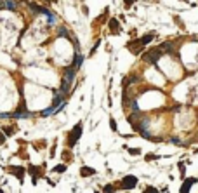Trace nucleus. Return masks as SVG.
Listing matches in <instances>:
<instances>
[{
    "instance_id": "15",
    "label": "nucleus",
    "mask_w": 198,
    "mask_h": 193,
    "mask_svg": "<svg viewBox=\"0 0 198 193\" xmlns=\"http://www.w3.org/2000/svg\"><path fill=\"white\" fill-rule=\"evenodd\" d=\"M6 139H7V136L4 134L2 131H0V146H4V145H6Z\"/></svg>"
},
{
    "instance_id": "18",
    "label": "nucleus",
    "mask_w": 198,
    "mask_h": 193,
    "mask_svg": "<svg viewBox=\"0 0 198 193\" xmlns=\"http://www.w3.org/2000/svg\"><path fill=\"white\" fill-rule=\"evenodd\" d=\"M59 35H63V37H68V32H66L64 28H59Z\"/></svg>"
},
{
    "instance_id": "4",
    "label": "nucleus",
    "mask_w": 198,
    "mask_h": 193,
    "mask_svg": "<svg viewBox=\"0 0 198 193\" xmlns=\"http://www.w3.org/2000/svg\"><path fill=\"white\" fill-rule=\"evenodd\" d=\"M9 172H11L12 176H16L19 181L23 183V179H24V174H26V167H21V165H12L9 167Z\"/></svg>"
},
{
    "instance_id": "21",
    "label": "nucleus",
    "mask_w": 198,
    "mask_h": 193,
    "mask_svg": "<svg viewBox=\"0 0 198 193\" xmlns=\"http://www.w3.org/2000/svg\"><path fill=\"white\" fill-rule=\"evenodd\" d=\"M47 2H58V0H47Z\"/></svg>"
},
{
    "instance_id": "10",
    "label": "nucleus",
    "mask_w": 198,
    "mask_h": 193,
    "mask_svg": "<svg viewBox=\"0 0 198 193\" xmlns=\"http://www.w3.org/2000/svg\"><path fill=\"white\" fill-rule=\"evenodd\" d=\"M153 33H148V35H144V37H141V38H137V40H139V44L141 45H143V47H144V45H148V44L151 42V40H153Z\"/></svg>"
},
{
    "instance_id": "8",
    "label": "nucleus",
    "mask_w": 198,
    "mask_h": 193,
    "mask_svg": "<svg viewBox=\"0 0 198 193\" xmlns=\"http://www.w3.org/2000/svg\"><path fill=\"white\" fill-rule=\"evenodd\" d=\"M94 174H96V171L91 169V167H87V165L80 167V176L82 177H89V176H94Z\"/></svg>"
},
{
    "instance_id": "11",
    "label": "nucleus",
    "mask_w": 198,
    "mask_h": 193,
    "mask_svg": "<svg viewBox=\"0 0 198 193\" xmlns=\"http://www.w3.org/2000/svg\"><path fill=\"white\" fill-rule=\"evenodd\" d=\"M54 172H58V174H63V172H66V164H58V165L52 169Z\"/></svg>"
},
{
    "instance_id": "13",
    "label": "nucleus",
    "mask_w": 198,
    "mask_h": 193,
    "mask_svg": "<svg viewBox=\"0 0 198 193\" xmlns=\"http://www.w3.org/2000/svg\"><path fill=\"white\" fill-rule=\"evenodd\" d=\"M143 193H158V190H156L155 186H148V188H144V191Z\"/></svg>"
},
{
    "instance_id": "7",
    "label": "nucleus",
    "mask_w": 198,
    "mask_h": 193,
    "mask_svg": "<svg viewBox=\"0 0 198 193\" xmlns=\"http://www.w3.org/2000/svg\"><path fill=\"white\" fill-rule=\"evenodd\" d=\"M108 25H110V32H111L113 35H118V33L122 32V26H120V23H118L115 17H113V19H110V23H108Z\"/></svg>"
},
{
    "instance_id": "20",
    "label": "nucleus",
    "mask_w": 198,
    "mask_h": 193,
    "mask_svg": "<svg viewBox=\"0 0 198 193\" xmlns=\"http://www.w3.org/2000/svg\"><path fill=\"white\" fill-rule=\"evenodd\" d=\"M155 158H156V155H148L146 157V160H155Z\"/></svg>"
},
{
    "instance_id": "1",
    "label": "nucleus",
    "mask_w": 198,
    "mask_h": 193,
    "mask_svg": "<svg viewBox=\"0 0 198 193\" xmlns=\"http://www.w3.org/2000/svg\"><path fill=\"white\" fill-rule=\"evenodd\" d=\"M82 132H84V127H82V122H78L75 127L70 131V134H68V139H66V145L70 146V148H73V146L78 143V139H80Z\"/></svg>"
},
{
    "instance_id": "22",
    "label": "nucleus",
    "mask_w": 198,
    "mask_h": 193,
    "mask_svg": "<svg viewBox=\"0 0 198 193\" xmlns=\"http://www.w3.org/2000/svg\"><path fill=\"white\" fill-rule=\"evenodd\" d=\"M0 193H4V190H0Z\"/></svg>"
},
{
    "instance_id": "14",
    "label": "nucleus",
    "mask_w": 198,
    "mask_h": 193,
    "mask_svg": "<svg viewBox=\"0 0 198 193\" xmlns=\"http://www.w3.org/2000/svg\"><path fill=\"white\" fill-rule=\"evenodd\" d=\"M129 153H130V155H139V153H141V150H139V148H129Z\"/></svg>"
},
{
    "instance_id": "2",
    "label": "nucleus",
    "mask_w": 198,
    "mask_h": 193,
    "mask_svg": "<svg viewBox=\"0 0 198 193\" xmlns=\"http://www.w3.org/2000/svg\"><path fill=\"white\" fill-rule=\"evenodd\" d=\"M162 56H163V51H162L160 47H153V49H150V51L143 56V59H144L146 63L155 64V63H158V59H160Z\"/></svg>"
},
{
    "instance_id": "3",
    "label": "nucleus",
    "mask_w": 198,
    "mask_h": 193,
    "mask_svg": "<svg viewBox=\"0 0 198 193\" xmlns=\"http://www.w3.org/2000/svg\"><path fill=\"white\" fill-rule=\"evenodd\" d=\"M136 186H137V177L136 176H125L120 183V188H123V190H132Z\"/></svg>"
},
{
    "instance_id": "17",
    "label": "nucleus",
    "mask_w": 198,
    "mask_h": 193,
    "mask_svg": "<svg viewBox=\"0 0 198 193\" xmlns=\"http://www.w3.org/2000/svg\"><path fill=\"white\" fill-rule=\"evenodd\" d=\"M63 153H64V160H70V158H71V155H70V151H68V150H66V151H63Z\"/></svg>"
},
{
    "instance_id": "9",
    "label": "nucleus",
    "mask_w": 198,
    "mask_h": 193,
    "mask_svg": "<svg viewBox=\"0 0 198 193\" xmlns=\"http://www.w3.org/2000/svg\"><path fill=\"white\" fill-rule=\"evenodd\" d=\"M16 131H17V127H12V125H4V127H2V132L6 136H14Z\"/></svg>"
},
{
    "instance_id": "19",
    "label": "nucleus",
    "mask_w": 198,
    "mask_h": 193,
    "mask_svg": "<svg viewBox=\"0 0 198 193\" xmlns=\"http://www.w3.org/2000/svg\"><path fill=\"white\" fill-rule=\"evenodd\" d=\"M123 2H125V7H130V6L136 2V0H123Z\"/></svg>"
},
{
    "instance_id": "16",
    "label": "nucleus",
    "mask_w": 198,
    "mask_h": 193,
    "mask_svg": "<svg viewBox=\"0 0 198 193\" xmlns=\"http://www.w3.org/2000/svg\"><path fill=\"white\" fill-rule=\"evenodd\" d=\"M110 127H111V131H117V122H115V118H110Z\"/></svg>"
},
{
    "instance_id": "12",
    "label": "nucleus",
    "mask_w": 198,
    "mask_h": 193,
    "mask_svg": "<svg viewBox=\"0 0 198 193\" xmlns=\"http://www.w3.org/2000/svg\"><path fill=\"white\" fill-rule=\"evenodd\" d=\"M103 191H104V193H113V191H115V186H111V184H106V186L103 188Z\"/></svg>"
},
{
    "instance_id": "5",
    "label": "nucleus",
    "mask_w": 198,
    "mask_h": 193,
    "mask_svg": "<svg viewBox=\"0 0 198 193\" xmlns=\"http://www.w3.org/2000/svg\"><path fill=\"white\" fill-rule=\"evenodd\" d=\"M127 49H129V51H130L132 54L139 56V54L143 52V49H144V47H143V45L139 44V40H132V42H129V44H127Z\"/></svg>"
},
{
    "instance_id": "6",
    "label": "nucleus",
    "mask_w": 198,
    "mask_h": 193,
    "mask_svg": "<svg viewBox=\"0 0 198 193\" xmlns=\"http://www.w3.org/2000/svg\"><path fill=\"white\" fill-rule=\"evenodd\" d=\"M196 183V179L195 177H186V181L181 184V190H179V193H189V190H191V186Z\"/></svg>"
}]
</instances>
